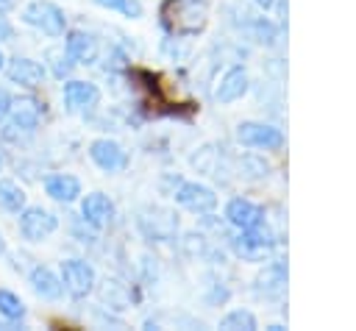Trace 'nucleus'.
Masks as SVG:
<instances>
[{"label": "nucleus", "instance_id": "f257e3e1", "mask_svg": "<svg viewBox=\"0 0 356 331\" xmlns=\"http://www.w3.org/2000/svg\"><path fill=\"white\" fill-rule=\"evenodd\" d=\"M209 22V6L206 0H167L161 6V25L170 36H197Z\"/></svg>", "mask_w": 356, "mask_h": 331}, {"label": "nucleus", "instance_id": "f03ea898", "mask_svg": "<svg viewBox=\"0 0 356 331\" xmlns=\"http://www.w3.org/2000/svg\"><path fill=\"white\" fill-rule=\"evenodd\" d=\"M42 106L33 97H19V100L14 97V106H11L8 117L0 122V139L11 142V145H19L28 136H33L42 125V111H44Z\"/></svg>", "mask_w": 356, "mask_h": 331}, {"label": "nucleus", "instance_id": "7ed1b4c3", "mask_svg": "<svg viewBox=\"0 0 356 331\" xmlns=\"http://www.w3.org/2000/svg\"><path fill=\"white\" fill-rule=\"evenodd\" d=\"M19 22L44 33L47 39H61L67 31V11L53 0H28L19 8Z\"/></svg>", "mask_w": 356, "mask_h": 331}, {"label": "nucleus", "instance_id": "20e7f679", "mask_svg": "<svg viewBox=\"0 0 356 331\" xmlns=\"http://www.w3.org/2000/svg\"><path fill=\"white\" fill-rule=\"evenodd\" d=\"M58 275H61V284H64V292L72 298V300H86L92 292H95V284H97V270L86 261V259H64L58 264Z\"/></svg>", "mask_w": 356, "mask_h": 331}, {"label": "nucleus", "instance_id": "39448f33", "mask_svg": "<svg viewBox=\"0 0 356 331\" xmlns=\"http://www.w3.org/2000/svg\"><path fill=\"white\" fill-rule=\"evenodd\" d=\"M17 217H19L17 231L31 245H39V242H44L47 236H53L58 231V214L44 209V206H25Z\"/></svg>", "mask_w": 356, "mask_h": 331}, {"label": "nucleus", "instance_id": "423d86ee", "mask_svg": "<svg viewBox=\"0 0 356 331\" xmlns=\"http://www.w3.org/2000/svg\"><path fill=\"white\" fill-rule=\"evenodd\" d=\"M61 106L70 114H89L100 106V86L95 81H86V78H64Z\"/></svg>", "mask_w": 356, "mask_h": 331}, {"label": "nucleus", "instance_id": "0eeeda50", "mask_svg": "<svg viewBox=\"0 0 356 331\" xmlns=\"http://www.w3.org/2000/svg\"><path fill=\"white\" fill-rule=\"evenodd\" d=\"M170 195H172L175 206H181V209H186L192 214H200V217L203 214H211L217 209L214 189L206 186V184H200V181H178Z\"/></svg>", "mask_w": 356, "mask_h": 331}, {"label": "nucleus", "instance_id": "6e6552de", "mask_svg": "<svg viewBox=\"0 0 356 331\" xmlns=\"http://www.w3.org/2000/svg\"><path fill=\"white\" fill-rule=\"evenodd\" d=\"M236 142L242 147H253V150H281L284 147V134L281 128L270 125V122H256V120H245L236 125Z\"/></svg>", "mask_w": 356, "mask_h": 331}, {"label": "nucleus", "instance_id": "1a4fd4ad", "mask_svg": "<svg viewBox=\"0 0 356 331\" xmlns=\"http://www.w3.org/2000/svg\"><path fill=\"white\" fill-rule=\"evenodd\" d=\"M86 153H89L92 164H95L100 172H106V175H117V172H122V170L128 167V150H125L117 139L97 136V139L89 142Z\"/></svg>", "mask_w": 356, "mask_h": 331}, {"label": "nucleus", "instance_id": "9d476101", "mask_svg": "<svg viewBox=\"0 0 356 331\" xmlns=\"http://www.w3.org/2000/svg\"><path fill=\"white\" fill-rule=\"evenodd\" d=\"M3 72H6L8 83H14L19 89H31V92L39 89L47 81L44 64L36 61V58H31V56H11V58H6Z\"/></svg>", "mask_w": 356, "mask_h": 331}, {"label": "nucleus", "instance_id": "9b49d317", "mask_svg": "<svg viewBox=\"0 0 356 331\" xmlns=\"http://www.w3.org/2000/svg\"><path fill=\"white\" fill-rule=\"evenodd\" d=\"M231 245H234V253L239 259H245V261H261L275 248V236H273L270 228H264V223H259V225H253L248 231H239V236Z\"/></svg>", "mask_w": 356, "mask_h": 331}, {"label": "nucleus", "instance_id": "f8f14e48", "mask_svg": "<svg viewBox=\"0 0 356 331\" xmlns=\"http://www.w3.org/2000/svg\"><path fill=\"white\" fill-rule=\"evenodd\" d=\"M78 214L97 231L108 228L117 217V206L106 192H86L78 197Z\"/></svg>", "mask_w": 356, "mask_h": 331}, {"label": "nucleus", "instance_id": "ddd939ff", "mask_svg": "<svg viewBox=\"0 0 356 331\" xmlns=\"http://www.w3.org/2000/svg\"><path fill=\"white\" fill-rule=\"evenodd\" d=\"M64 50L75 64H95L100 56V42L86 28H67L64 31Z\"/></svg>", "mask_w": 356, "mask_h": 331}, {"label": "nucleus", "instance_id": "4468645a", "mask_svg": "<svg viewBox=\"0 0 356 331\" xmlns=\"http://www.w3.org/2000/svg\"><path fill=\"white\" fill-rule=\"evenodd\" d=\"M248 89H250V75H248V70L245 67H239V64H234V67H228L222 75H220V81H217V86H214V100L220 103V106H228V103H236V100H242L245 95H248Z\"/></svg>", "mask_w": 356, "mask_h": 331}, {"label": "nucleus", "instance_id": "2eb2a0df", "mask_svg": "<svg viewBox=\"0 0 356 331\" xmlns=\"http://www.w3.org/2000/svg\"><path fill=\"white\" fill-rule=\"evenodd\" d=\"M139 231L153 242H170L178 231V217L167 209H147V214H139L136 220Z\"/></svg>", "mask_w": 356, "mask_h": 331}, {"label": "nucleus", "instance_id": "dca6fc26", "mask_svg": "<svg viewBox=\"0 0 356 331\" xmlns=\"http://www.w3.org/2000/svg\"><path fill=\"white\" fill-rule=\"evenodd\" d=\"M25 278H28V284H31V289H33L36 298H42V300H61L64 298L61 275L53 267L36 261V264H31V270L25 273Z\"/></svg>", "mask_w": 356, "mask_h": 331}, {"label": "nucleus", "instance_id": "f3484780", "mask_svg": "<svg viewBox=\"0 0 356 331\" xmlns=\"http://www.w3.org/2000/svg\"><path fill=\"white\" fill-rule=\"evenodd\" d=\"M42 189H44V195H47L50 200L64 203V206L75 203V200L83 195V184H81V178L72 175V172H50V175H44V178H42Z\"/></svg>", "mask_w": 356, "mask_h": 331}, {"label": "nucleus", "instance_id": "a211bd4d", "mask_svg": "<svg viewBox=\"0 0 356 331\" xmlns=\"http://www.w3.org/2000/svg\"><path fill=\"white\" fill-rule=\"evenodd\" d=\"M225 220L236 231H248V228L264 223V209L259 203H253L250 197H231L225 203Z\"/></svg>", "mask_w": 356, "mask_h": 331}, {"label": "nucleus", "instance_id": "6ab92c4d", "mask_svg": "<svg viewBox=\"0 0 356 331\" xmlns=\"http://www.w3.org/2000/svg\"><path fill=\"white\" fill-rule=\"evenodd\" d=\"M95 292H97L100 303L106 309H111V312H125V309H131L136 303V295L120 278H103V281H97L95 284Z\"/></svg>", "mask_w": 356, "mask_h": 331}, {"label": "nucleus", "instance_id": "aec40b11", "mask_svg": "<svg viewBox=\"0 0 356 331\" xmlns=\"http://www.w3.org/2000/svg\"><path fill=\"white\" fill-rule=\"evenodd\" d=\"M44 70H47V75H53L56 81H64V78H70L72 75V70L78 67L70 56H67V50H64V45H50L47 50H44Z\"/></svg>", "mask_w": 356, "mask_h": 331}, {"label": "nucleus", "instance_id": "412c9836", "mask_svg": "<svg viewBox=\"0 0 356 331\" xmlns=\"http://www.w3.org/2000/svg\"><path fill=\"white\" fill-rule=\"evenodd\" d=\"M0 317L6 320V328H25L22 320H25V303L17 292L0 286Z\"/></svg>", "mask_w": 356, "mask_h": 331}, {"label": "nucleus", "instance_id": "4be33fe9", "mask_svg": "<svg viewBox=\"0 0 356 331\" xmlns=\"http://www.w3.org/2000/svg\"><path fill=\"white\" fill-rule=\"evenodd\" d=\"M25 206H28L25 189L14 178H3L0 175V209L8 211V214H19Z\"/></svg>", "mask_w": 356, "mask_h": 331}, {"label": "nucleus", "instance_id": "5701e85b", "mask_svg": "<svg viewBox=\"0 0 356 331\" xmlns=\"http://www.w3.org/2000/svg\"><path fill=\"white\" fill-rule=\"evenodd\" d=\"M217 328H222V331H256L259 320H256V314L250 309H231L228 314L220 317Z\"/></svg>", "mask_w": 356, "mask_h": 331}, {"label": "nucleus", "instance_id": "b1692460", "mask_svg": "<svg viewBox=\"0 0 356 331\" xmlns=\"http://www.w3.org/2000/svg\"><path fill=\"white\" fill-rule=\"evenodd\" d=\"M189 164L203 175H220V153L214 145H203L197 153H192Z\"/></svg>", "mask_w": 356, "mask_h": 331}, {"label": "nucleus", "instance_id": "393cba45", "mask_svg": "<svg viewBox=\"0 0 356 331\" xmlns=\"http://www.w3.org/2000/svg\"><path fill=\"white\" fill-rule=\"evenodd\" d=\"M239 175L248 178V181H261L270 175V164L264 161V156H256V153H245L239 159Z\"/></svg>", "mask_w": 356, "mask_h": 331}, {"label": "nucleus", "instance_id": "a878e982", "mask_svg": "<svg viewBox=\"0 0 356 331\" xmlns=\"http://www.w3.org/2000/svg\"><path fill=\"white\" fill-rule=\"evenodd\" d=\"M92 3L106 8V11L120 14L125 19H142V14H145V6L139 0H92Z\"/></svg>", "mask_w": 356, "mask_h": 331}, {"label": "nucleus", "instance_id": "bb28decb", "mask_svg": "<svg viewBox=\"0 0 356 331\" xmlns=\"http://www.w3.org/2000/svg\"><path fill=\"white\" fill-rule=\"evenodd\" d=\"M181 250L189 256V259H206L209 256V242H206V236L203 234H197V231H189V234H184L181 236Z\"/></svg>", "mask_w": 356, "mask_h": 331}, {"label": "nucleus", "instance_id": "cd10ccee", "mask_svg": "<svg viewBox=\"0 0 356 331\" xmlns=\"http://www.w3.org/2000/svg\"><path fill=\"white\" fill-rule=\"evenodd\" d=\"M250 31H253L256 42H261V45H267V47H273V45L278 42V33H281V28H278L275 22H270L267 17H259V19H253Z\"/></svg>", "mask_w": 356, "mask_h": 331}, {"label": "nucleus", "instance_id": "c85d7f7f", "mask_svg": "<svg viewBox=\"0 0 356 331\" xmlns=\"http://www.w3.org/2000/svg\"><path fill=\"white\" fill-rule=\"evenodd\" d=\"M17 36V28L11 25L8 14H0V42H11Z\"/></svg>", "mask_w": 356, "mask_h": 331}, {"label": "nucleus", "instance_id": "c756f323", "mask_svg": "<svg viewBox=\"0 0 356 331\" xmlns=\"http://www.w3.org/2000/svg\"><path fill=\"white\" fill-rule=\"evenodd\" d=\"M11 106H14V95L6 89V86H0V122L8 117V111H11Z\"/></svg>", "mask_w": 356, "mask_h": 331}, {"label": "nucleus", "instance_id": "7c9ffc66", "mask_svg": "<svg viewBox=\"0 0 356 331\" xmlns=\"http://www.w3.org/2000/svg\"><path fill=\"white\" fill-rule=\"evenodd\" d=\"M17 6H19V0H0V14H11V11H17Z\"/></svg>", "mask_w": 356, "mask_h": 331}, {"label": "nucleus", "instance_id": "2f4dec72", "mask_svg": "<svg viewBox=\"0 0 356 331\" xmlns=\"http://www.w3.org/2000/svg\"><path fill=\"white\" fill-rule=\"evenodd\" d=\"M253 3H256V6L261 8V11H270V8L275 6V0H253Z\"/></svg>", "mask_w": 356, "mask_h": 331}, {"label": "nucleus", "instance_id": "473e14b6", "mask_svg": "<svg viewBox=\"0 0 356 331\" xmlns=\"http://www.w3.org/2000/svg\"><path fill=\"white\" fill-rule=\"evenodd\" d=\"M8 253V242H6V236H3V231H0V259Z\"/></svg>", "mask_w": 356, "mask_h": 331}, {"label": "nucleus", "instance_id": "72a5a7b5", "mask_svg": "<svg viewBox=\"0 0 356 331\" xmlns=\"http://www.w3.org/2000/svg\"><path fill=\"white\" fill-rule=\"evenodd\" d=\"M3 64H6V56H3V47H0V72H3Z\"/></svg>", "mask_w": 356, "mask_h": 331}, {"label": "nucleus", "instance_id": "f704fd0d", "mask_svg": "<svg viewBox=\"0 0 356 331\" xmlns=\"http://www.w3.org/2000/svg\"><path fill=\"white\" fill-rule=\"evenodd\" d=\"M3 167H6V159H3V150H0V172H3Z\"/></svg>", "mask_w": 356, "mask_h": 331}, {"label": "nucleus", "instance_id": "c9c22d12", "mask_svg": "<svg viewBox=\"0 0 356 331\" xmlns=\"http://www.w3.org/2000/svg\"><path fill=\"white\" fill-rule=\"evenodd\" d=\"M0 328H6V323H0Z\"/></svg>", "mask_w": 356, "mask_h": 331}]
</instances>
